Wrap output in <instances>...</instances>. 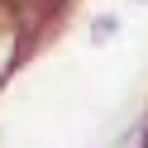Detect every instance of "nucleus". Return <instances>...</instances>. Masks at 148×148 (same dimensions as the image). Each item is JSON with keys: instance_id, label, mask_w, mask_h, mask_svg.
<instances>
[{"instance_id": "f257e3e1", "label": "nucleus", "mask_w": 148, "mask_h": 148, "mask_svg": "<svg viewBox=\"0 0 148 148\" xmlns=\"http://www.w3.org/2000/svg\"><path fill=\"white\" fill-rule=\"evenodd\" d=\"M115 29H119V19H115V14H105V19H96V24H91V38H96V43H105Z\"/></svg>"}, {"instance_id": "f03ea898", "label": "nucleus", "mask_w": 148, "mask_h": 148, "mask_svg": "<svg viewBox=\"0 0 148 148\" xmlns=\"http://www.w3.org/2000/svg\"><path fill=\"white\" fill-rule=\"evenodd\" d=\"M134 5H148V0H134Z\"/></svg>"}]
</instances>
